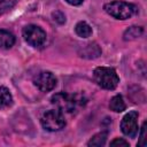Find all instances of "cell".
Instances as JSON below:
<instances>
[{
    "label": "cell",
    "mask_w": 147,
    "mask_h": 147,
    "mask_svg": "<svg viewBox=\"0 0 147 147\" xmlns=\"http://www.w3.org/2000/svg\"><path fill=\"white\" fill-rule=\"evenodd\" d=\"M95 83L105 90H115L119 83V78L114 68L98 67L93 71Z\"/></svg>",
    "instance_id": "6da1fadb"
},
{
    "label": "cell",
    "mask_w": 147,
    "mask_h": 147,
    "mask_svg": "<svg viewBox=\"0 0 147 147\" xmlns=\"http://www.w3.org/2000/svg\"><path fill=\"white\" fill-rule=\"evenodd\" d=\"M40 122H41L42 127L51 132L60 131L61 129H63L65 126L64 116H63L62 111H60L59 109H56V110L52 109V110L44 113Z\"/></svg>",
    "instance_id": "3957f363"
},
{
    "label": "cell",
    "mask_w": 147,
    "mask_h": 147,
    "mask_svg": "<svg viewBox=\"0 0 147 147\" xmlns=\"http://www.w3.org/2000/svg\"><path fill=\"white\" fill-rule=\"evenodd\" d=\"M144 33V29L141 26H137V25H133V26H130L123 34V39L124 40H134L139 37H141Z\"/></svg>",
    "instance_id": "8fae6325"
},
{
    "label": "cell",
    "mask_w": 147,
    "mask_h": 147,
    "mask_svg": "<svg viewBox=\"0 0 147 147\" xmlns=\"http://www.w3.org/2000/svg\"><path fill=\"white\" fill-rule=\"evenodd\" d=\"M65 1L70 5H72V6H79L80 3H83L84 0H65Z\"/></svg>",
    "instance_id": "d6986e66"
},
{
    "label": "cell",
    "mask_w": 147,
    "mask_h": 147,
    "mask_svg": "<svg viewBox=\"0 0 147 147\" xmlns=\"http://www.w3.org/2000/svg\"><path fill=\"white\" fill-rule=\"evenodd\" d=\"M53 20L55 21V22H57V23H60V24H62V23H64L65 22V16L61 13V11H55V13H53Z\"/></svg>",
    "instance_id": "ac0fdd59"
},
{
    "label": "cell",
    "mask_w": 147,
    "mask_h": 147,
    "mask_svg": "<svg viewBox=\"0 0 147 147\" xmlns=\"http://www.w3.org/2000/svg\"><path fill=\"white\" fill-rule=\"evenodd\" d=\"M121 130L122 132L130 138H134L138 134V111L132 110L129 111L121 122Z\"/></svg>",
    "instance_id": "8992f818"
},
{
    "label": "cell",
    "mask_w": 147,
    "mask_h": 147,
    "mask_svg": "<svg viewBox=\"0 0 147 147\" xmlns=\"http://www.w3.org/2000/svg\"><path fill=\"white\" fill-rule=\"evenodd\" d=\"M101 54V49L96 44H87L83 47V52L80 53V56L87 57V59H95Z\"/></svg>",
    "instance_id": "ba28073f"
},
{
    "label": "cell",
    "mask_w": 147,
    "mask_h": 147,
    "mask_svg": "<svg viewBox=\"0 0 147 147\" xmlns=\"http://www.w3.org/2000/svg\"><path fill=\"white\" fill-rule=\"evenodd\" d=\"M103 9L110 16L117 20H127L137 11V7L132 3L124 1H111L105 5Z\"/></svg>",
    "instance_id": "7a4b0ae2"
},
{
    "label": "cell",
    "mask_w": 147,
    "mask_h": 147,
    "mask_svg": "<svg viewBox=\"0 0 147 147\" xmlns=\"http://www.w3.org/2000/svg\"><path fill=\"white\" fill-rule=\"evenodd\" d=\"M106 140H107V132H99L90 139V141L87 142V146L100 147L106 144Z\"/></svg>",
    "instance_id": "5bb4252c"
},
{
    "label": "cell",
    "mask_w": 147,
    "mask_h": 147,
    "mask_svg": "<svg viewBox=\"0 0 147 147\" xmlns=\"http://www.w3.org/2000/svg\"><path fill=\"white\" fill-rule=\"evenodd\" d=\"M15 44V37L7 30H0V48H10Z\"/></svg>",
    "instance_id": "9c48e42d"
},
{
    "label": "cell",
    "mask_w": 147,
    "mask_h": 147,
    "mask_svg": "<svg viewBox=\"0 0 147 147\" xmlns=\"http://www.w3.org/2000/svg\"><path fill=\"white\" fill-rule=\"evenodd\" d=\"M22 34L25 41L33 47H40L46 41V32L40 26L34 24H29L24 26Z\"/></svg>",
    "instance_id": "5b68a950"
},
{
    "label": "cell",
    "mask_w": 147,
    "mask_h": 147,
    "mask_svg": "<svg viewBox=\"0 0 147 147\" xmlns=\"http://www.w3.org/2000/svg\"><path fill=\"white\" fill-rule=\"evenodd\" d=\"M16 2H17V0H0V15L5 14L9 9H11Z\"/></svg>",
    "instance_id": "9a60e30c"
},
{
    "label": "cell",
    "mask_w": 147,
    "mask_h": 147,
    "mask_svg": "<svg viewBox=\"0 0 147 147\" xmlns=\"http://www.w3.org/2000/svg\"><path fill=\"white\" fill-rule=\"evenodd\" d=\"M33 84L41 92H49L56 86V78L51 71H41L34 76Z\"/></svg>",
    "instance_id": "52a82bcc"
},
{
    "label": "cell",
    "mask_w": 147,
    "mask_h": 147,
    "mask_svg": "<svg viewBox=\"0 0 147 147\" xmlns=\"http://www.w3.org/2000/svg\"><path fill=\"white\" fill-rule=\"evenodd\" d=\"M109 108L116 113H121V111L125 110V102H124L122 95L117 94V95L113 96L110 99V102H109Z\"/></svg>",
    "instance_id": "7c38bea8"
},
{
    "label": "cell",
    "mask_w": 147,
    "mask_h": 147,
    "mask_svg": "<svg viewBox=\"0 0 147 147\" xmlns=\"http://www.w3.org/2000/svg\"><path fill=\"white\" fill-rule=\"evenodd\" d=\"M13 105V96L9 90L5 86H0V109L8 108Z\"/></svg>",
    "instance_id": "30bf717a"
},
{
    "label": "cell",
    "mask_w": 147,
    "mask_h": 147,
    "mask_svg": "<svg viewBox=\"0 0 147 147\" xmlns=\"http://www.w3.org/2000/svg\"><path fill=\"white\" fill-rule=\"evenodd\" d=\"M110 146H123V147H129V142L122 138H116L110 142Z\"/></svg>",
    "instance_id": "e0dca14e"
},
{
    "label": "cell",
    "mask_w": 147,
    "mask_h": 147,
    "mask_svg": "<svg viewBox=\"0 0 147 147\" xmlns=\"http://www.w3.org/2000/svg\"><path fill=\"white\" fill-rule=\"evenodd\" d=\"M52 103L60 110V111H65V113H72L78 105H80L82 99H78L75 95L61 92L56 93L52 96Z\"/></svg>",
    "instance_id": "277c9868"
},
{
    "label": "cell",
    "mask_w": 147,
    "mask_h": 147,
    "mask_svg": "<svg viewBox=\"0 0 147 147\" xmlns=\"http://www.w3.org/2000/svg\"><path fill=\"white\" fill-rule=\"evenodd\" d=\"M75 31L82 38H87V37H90L92 34V28L86 22H84V21H80V22H78L76 24Z\"/></svg>",
    "instance_id": "4fadbf2b"
},
{
    "label": "cell",
    "mask_w": 147,
    "mask_h": 147,
    "mask_svg": "<svg viewBox=\"0 0 147 147\" xmlns=\"http://www.w3.org/2000/svg\"><path fill=\"white\" fill-rule=\"evenodd\" d=\"M146 122L142 123V126H141V131H140V138H139V141H138V146L139 147H145L146 146Z\"/></svg>",
    "instance_id": "2e32d148"
}]
</instances>
